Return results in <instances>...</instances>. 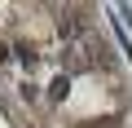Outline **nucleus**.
<instances>
[{"label":"nucleus","mask_w":132,"mask_h":128,"mask_svg":"<svg viewBox=\"0 0 132 128\" xmlns=\"http://www.w3.org/2000/svg\"><path fill=\"white\" fill-rule=\"evenodd\" d=\"M66 93H71V75H66V71H62V75H57V80L48 84V97H53V102H62Z\"/></svg>","instance_id":"f257e3e1"},{"label":"nucleus","mask_w":132,"mask_h":128,"mask_svg":"<svg viewBox=\"0 0 132 128\" xmlns=\"http://www.w3.org/2000/svg\"><path fill=\"white\" fill-rule=\"evenodd\" d=\"M5 62H9V44H0V66H5Z\"/></svg>","instance_id":"f03ea898"}]
</instances>
